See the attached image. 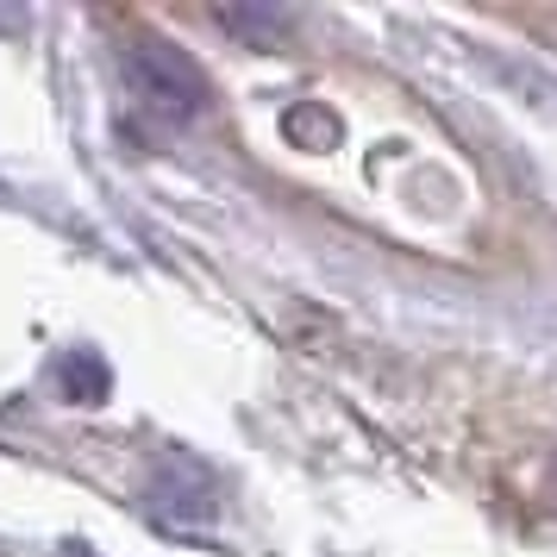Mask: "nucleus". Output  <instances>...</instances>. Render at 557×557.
Segmentation results:
<instances>
[{
    "instance_id": "obj_1",
    "label": "nucleus",
    "mask_w": 557,
    "mask_h": 557,
    "mask_svg": "<svg viewBox=\"0 0 557 557\" xmlns=\"http://www.w3.org/2000/svg\"><path fill=\"white\" fill-rule=\"evenodd\" d=\"M120 70H126V88L138 101L163 113V120H195L207 107V76L176 51V45H163V38H145V45H126L120 57Z\"/></svg>"
}]
</instances>
